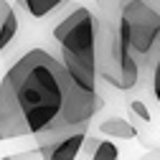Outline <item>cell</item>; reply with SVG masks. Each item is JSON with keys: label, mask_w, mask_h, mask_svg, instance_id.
I'll return each mask as SVG.
<instances>
[{"label": "cell", "mask_w": 160, "mask_h": 160, "mask_svg": "<svg viewBox=\"0 0 160 160\" xmlns=\"http://www.w3.org/2000/svg\"><path fill=\"white\" fill-rule=\"evenodd\" d=\"M74 79L61 58L31 48L0 79V142L48 132L61 117Z\"/></svg>", "instance_id": "obj_1"}, {"label": "cell", "mask_w": 160, "mask_h": 160, "mask_svg": "<svg viewBox=\"0 0 160 160\" xmlns=\"http://www.w3.org/2000/svg\"><path fill=\"white\" fill-rule=\"evenodd\" d=\"M53 38L61 48V64L69 76L89 92H97L99 71L94 56V13L84 5H74V10L53 28Z\"/></svg>", "instance_id": "obj_2"}, {"label": "cell", "mask_w": 160, "mask_h": 160, "mask_svg": "<svg viewBox=\"0 0 160 160\" xmlns=\"http://www.w3.org/2000/svg\"><path fill=\"white\" fill-rule=\"evenodd\" d=\"M94 56L99 76L114 89L127 92L140 82V64L122 41L119 18L94 13Z\"/></svg>", "instance_id": "obj_3"}, {"label": "cell", "mask_w": 160, "mask_h": 160, "mask_svg": "<svg viewBox=\"0 0 160 160\" xmlns=\"http://www.w3.org/2000/svg\"><path fill=\"white\" fill-rule=\"evenodd\" d=\"M119 33L140 69L152 66L160 53V0H130L119 15Z\"/></svg>", "instance_id": "obj_4"}, {"label": "cell", "mask_w": 160, "mask_h": 160, "mask_svg": "<svg viewBox=\"0 0 160 160\" xmlns=\"http://www.w3.org/2000/svg\"><path fill=\"white\" fill-rule=\"evenodd\" d=\"M84 140H87V130H76L64 135H43L36 137V142L43 160H76L84 150Z\"/></svg>", "instance_id": "obj_5"}, {"label": "cell", "mask_w": 160, "mask_h": 160, "mask_svg": "<svg viewBox=\"0 0 160 160\" xmlns=\"http://www.w3.org/2000/svg\"><path fill=\"white\" fill-rule=\"evenodd\" d=\"M18 33V15L15 8L8 0H0V53L8 48V43L15 38Z\"/></svg>", "instance_id": "obj_6"}, {"label": "cell", "mask_w": 160, "mask_h": 160, "mask_svg": "<svg viewBox=\"0 0 160 160\" xmlns=\"http://www.w3.org/2000/svg\"><path fill=\"white\" fill-rule=\"evenodd\" d=\"M99 132L107 135V137H114V140H135L137 137V127L132 122L122 117H112V119H104L99 125Z\"/></svg>", "instance_id": "obj_7"}, {"label": "cell", "mask_w": 160, "mask_h": 160, "mask_svg": "<svg viewBox=\"0 0 160 160\" xmlns=\"http://www.w3.org/2000/svg\"><path fill=\"white\" fill-rule=\"evenodd\" d=\"M66 0H21V5L33 15V18H46L53 10H58Z\"/></svg>", "instance_id": "obj_8"}, {"label": "cell", "mask_w": 160, "mask_h": 160, "mask_svg": "<svg viewBox=\"0 0 160 160\" xmlns=\"http://www.w3.org/2000/svg\"><path fill=\"white\" fill-rule=\"evenodd\" d=\"M89 160H119V148L112 140H99V145H97V150L92 152Z\"/></svg>", "instance_id": "obj_9"}, {"label": "cell", "mask_w": 160, "mask_h": 160, "mask_svg": "<svg viewBox=\"0 0 160 160\" xmlns=\"http://www.w3.org/2000/svg\"><path fill=\"white\" fill-rule=\"evenodd\" d=\"M130 112L135 114V117H140L142 122H150V112H148V107H145V102H140V99H135V102H130Z\"/></svg>", "instance_id": "obj_10"}, {"label": "cell", "mask_w": 160, "mask_h": 160, "mask_svg": "<svg viewBox=\"0 0 160 160\" xmlns=\"http://www.w3.org/2000/svg\"><path fill=\"white\" fill-rule=\"evenodd\" d=\"M0 160H43L41 158V150H23V152H15V155H5V158H0Z\"/></svg>", "instance_id": "obj_11"}, {"label": "cell", "mask_w": 160, "mask_h": 160, "mask_svg": "<svg viewBox=\"0 0 160 160\" xmlns=\"http://www.w3.org/2000/svg\"><path fill=\"white\" fill-rule=\"evenodd\" d=\"M152 94H155L158 104H160V53H158V58L152 61Z\"/></svg>", "instance_id": "obj_12"}, {"label": "cell", "mask_w": 160, "mask_h": 160, "mask_svg": "<svg viewBox=\"0 0 160 160\" xmlns=\"http://www.w3.org/2000/svg\"><path fill=\"white\" fill-rule=\"evenodd\" d=\"M140 160H160V150L155 148V150H150L148 155H142V158H140Z\"/></svg>", "instance_id": "obj_13"}]
</instances>
